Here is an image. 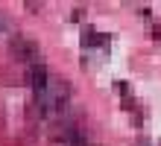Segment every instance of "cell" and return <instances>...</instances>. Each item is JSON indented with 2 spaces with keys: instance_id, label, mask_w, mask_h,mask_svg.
I'll return each instance as SVG.
<instances>
[{
  "instance_id": "1",
  "label": "cell",
  "mask_w": 161,
  "mask_h": 146,
  "mask_svg": "<svg viewBox=\"0 0 161 146\" xmlns=\"http://www.w3.org/2000/svg\"><path fill=\"white\" fill-rule=\"evenodd\" d=\"M12 53L21 58V62L35 64V58H38V47H35L32 41H26L24 35H15V38H12Z\"/></svg>"
}]
</instances>
